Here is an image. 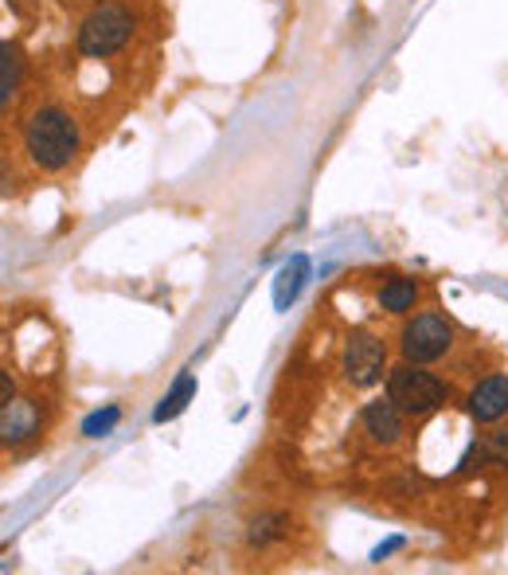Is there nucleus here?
<instances>
[{
	"mask_svg": "<svg viewBox=\"0 0 508 575\" xmlns=\"http://www.w3.org/2000/svg\"><path fill=\"white\" fill-rule=\"evenodd\" d=\"M196 399V376H180L177 384H172V392L169 396L157 404V411H153V422H169V419H177V415H184V407Z\"/></svg>",
	"mask_w": 508,
	"mask_h": 575,
	"instance_id": "13",
	"label": "nucleus"
},
{
	"mask_svg": "<svg viewBox=\"0 0 508 575\" xmlns=\"http://www.w3.org/2000/svg\"><path fill=\"white\" fill-rule=\"evenodd\" d=\"M305 274H309V262L297 255V259H290V267H282V274H278V290H274V302L278 309H285L290 302L297 297V290L305 286Z\"/></svg>",
	"mask_w": 508,
	"mask_h": 575,
	"instance_id": "14",
	"label": "nucleus"
},
{
	"mask_svg": "<svg viewBox=\"0 0 508 575\" xmlns=\"http://www.w3.org/2000/svg\"><path fill=\"white\" fill-rule=\"evenodd\" d=\"M465 411H470L473 422H500L508 415V376H489L473 387L470 399H465Z\"/></svg>",
	"mask_w": 508,
	"mask_h": 575,
	"instance_id": "7",
	"label": "nucleus"
},
{
	"mask_svg": "<svg viewBox=\"0 0 508 575\" xmlns=\"http://www.w3.org/2000/svg\"><path fill=\"white\" fill-rule=\"evenodd\" d=\"M134 32H137L134 9L122 4V0H102V4H94V9L82 16L75 47H79L82 59H110V55L129 47Z\"/></svg>",
	"mask_w": 508,
	"mask_h": 575,
	"instance_id": "2",
	"label": "nucleus"
},
{
	"mask_svg": "<svg viewBox=\"0 0 508 575\" xmlns=\"http://www.w3.org/2000/svg\"><path fill=\"white\" fill-rule=\"evenodd\" d=\"M415 302H419L415 279H387L380 286V309H387V314H407V309H415Z\"/></svg>",
	"mask_w": 508,
	"mask_h": 575,
	"instance_id": "12",
	"label": "nucleus"
},
{
	"mask_svg": "<svg viewBox=\"0 0 508 575\" xmlns=\"http://www.w3.org/2000/svg\"><path fill=\"white\" fill-rule=\"evenodd\" d=\"M20 82H24V55H20V47L0 40V114L12 106Z\"/></svg>",
	"mask_w": 508,
	"mask_h": 575,
	"instance_id": "10",
	"label": "nucleus"
},
{
	"mask_svg": "<svg viewBox=\"0 0 508 575\" xmlns=\"http://www.w3.org/2000/svg\"><path fill=\"white\" fill-rule=\"evenodd\" d=\"M387 399H392L407 419H427V415H434L438 407L450 399V387L442 384L434 372H427V364L403 360L399 369L387 372Z\"/></svg>",
	"mask_w": 508,
	"mask_h": 575,
	"instance_id": "3",
	"label": "nucleus"
},
{
	"mask_svg": "<svg viewBox=\"0 0 508 575\" xmlns=\"http://www.w3.org/2000/svg\"><path fill=\"white\" fill-rule=\"evenodd\" d=\"M39 431H44V404L39 399L12 396L9 404H0V447L4 450L39 439Z\"/></svg>",
	"mask_w": 508,
	"mask_h": 575,
	"instance_id": "6",
	"label": "nucleus"
},
{
	"mask_svg": "<svg viewBox=\"0 0 508 575\" xmlns=\"http://www.w3.org/2000/svg\"><path fill=\"white\" fill-rule=\"evenodd\" d=\"M16 396V380H12L9 369H0V404H9Z\"/></svg>",
	"mask_w": 508,
	"mask_h": 575,
	"instance_id": "16",
	"label": "nucleus"
},
{
	"mask_svg": "<svg viewBox=\"0 0 508 575\" xmlns=\"http://www.w3.org/2000/svg\"><path fill=\"white\" fill-rule=\"evenodd\" d=\"M403 419H407V415H403L392 399H372V404H364V411H360V422H364L368 439H372L375 447H395V442L403 439Z\"/></svg>",
	"mask_w": 508,
	"mask_h": 575,
	"instance_id": "8",
	"label": "nucleus"
},
{
	"mask_svg": "<svg viewBox=\"0 0 508 575\" xmlns=\"http://www.w3.org/2000/svg\"><path fill=\"white\" fill-rule=\"evenodd\" d=\"M79 145H82V134H79V122L63 106L55 102H44L27 114L24 122V154L27 161L36 165L44 172H63L67 165L79 157Z\"/></svg>",
	"mask_w": 508,
	"mask_h": 575,
	"instance_id": "1",
	"label": "nucleus"
},
{
	"mask_svg": "<svg viewBox=\"0 0 508 575\" xmlns=\"http://www.w3.org/2000/svg\"><path fill=\"white\" fill-rule=\"evenodd\" d=\"M290 532V512L282 509H267L259 512V517H250L247 525V544L250 549H270V544H278V540Z\"/></svg>",
	"mask_w": 508,
	"mask_h": 575,
	"instance_id": "9",
	"label": "nucleus"
},
{
	"mask_svg": "<svg viewBox=\"0 0 508 575\" xmlns=\"http://www.w3.org/2000/svg\"><path fill=\"white\" fill-rule=\"evenodd\" d=\"M454 349V325L442 314H419L410 317L399 332V352L410 364H434Z\"/></svg>",
	"mask_w": 508,
	"mask_h": 575,
	"instance_id": "4",
	"label": "nucleus"
},
{
	"mask_svg": "<svg viewBox=\"0 0 508 575\" xmlns=\"http://www.w3.org/2000/svg\"><path fill=\"white\" fill-rule=\"evenodd\" d=\"M9 4H12V9H20V0H9Z\"/></svg>",
	"mask_w": 508,
	"mask_h": 575,
	"instance_id": "17",
	"label": "nucleus"
},
{
	"mask_svg": "<svg viewBox=\"0 0 508 575\" xmlns=\"http://www.w3.org/2000/svg\"><path fill=\"white\" fill-rule=\"evenodd\" d=\"M493 466V470H508V431H493V435H482V439L473 442L470 459L465 466Z\"/></svg>",
	"mask_w": 508,
	"mask_h": 575,
	"instance_id": "11",
	"label": "nucleus"
},
{
	"mask_svg": "<svg viewBox=\"0 0 508 575\" xmlns=\"http://www.w3.org/2000/svg\"><path fill=\"white\" fill-rule=\"evenodd\" d=\"M117 422H122V407L110 404L106 411H94V415H87V419H82V435H87V439H102V435L114 431Z\"/></svg>",
	"mask_w": 508,
	"mask_h": 575,
	"instance_id": "15",
	"label": "nucleus"
},
{
	"mask_svg": "<svg viewBox=\"0 0 508 575\" xmlns=\"http://www.w3.org/2000/svg\"><path fill=\"white\" fill-rule=\"evenodd\" d=\"M340 372L352 387H375L387 372V345L375 332H352L340 352Z\"/></svg>",
	"mask_w": 508,
	"mask_h": 575,
	"instance_id": "5",
	"label": "nucleus"
}]
</instances>
